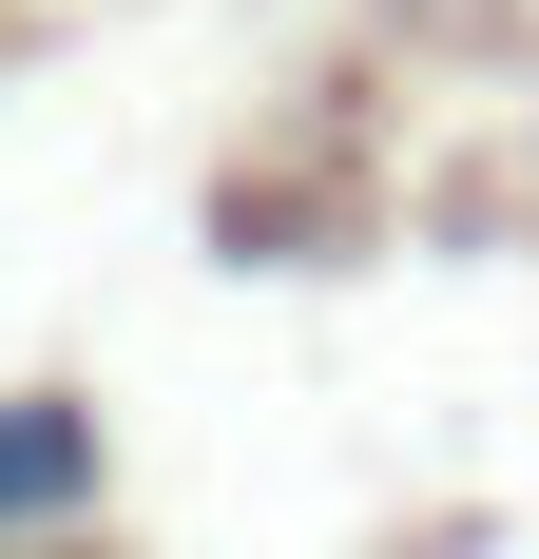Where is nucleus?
Masks as SVG:
<instances>
[{"label":"nucleus","instance_id":"f257e3e1","mask_svg":"<svg viewBox=\"0 0 539 559\" xmlns=\"http://www.w3.org/2000/svg\"><path fill=\"white\" fill-rule=\"evenodd\" d=\"M97 483H116L97 405H77V386H0V540H77Z\"/></svg>","mask_w":539,"mask_h":559}]
</instances>
